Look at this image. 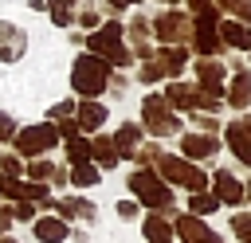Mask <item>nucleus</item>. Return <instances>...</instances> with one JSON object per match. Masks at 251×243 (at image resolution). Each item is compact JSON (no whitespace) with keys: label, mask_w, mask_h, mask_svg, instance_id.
Listing matches in <instances>:
<instances>
[{"label":"nucleus","mask_w":251,"mask_h":243,"mask_svg":"<svg viewBox=\"0 0 251 243\" xmlns=\"http://www.w3.org/2000/svg\"><path fill=\"white\" fill-rule=\"evenodd\" d=\"M71 86L82 98H98L110 86V63H102L98 55H78L75 59V71H71Z\"/></svg>","instance_id":"1"},{"label":"nucleus","mask_w":251,"mask_h":243,"mask_svg":"<svg viewBox=\"0 0 251 243\" xmlns=\"http://www.w3.org/2000/svg\"><path fill=\"white\" fill-rule=\"evenodd\" d=\"M129 192H133L145 208H153V212H169V208H173V188H169L153 169H137V172L129 176Z\"/></svg>","instance_id":"2"},{"label":"nucleus","mask_w":251,"mask_h":243,"mask_svg":"<svg viewBox=\"0 0 251 243\" xmlns=\"http://www.w3.org/2000/svg\"><path fill=\"white\" fill-rule=\"evenodd\" d=\"M86 47H90L102 63H114V67H126V63H129V51H126V43H122V24L98 27V31L86 39Z\"/></svg>","instance_id":"3"},{"label":"nucleus","mask_w":251,"mask_h":243,"mask_svg":"<svg viewBox=\"0 0 251 243\" xmlns=\"http://www.w3.org/2000/svg\"><path fill=\"white\" fill-rule=\"evenodd\" d=\"M157 169H161V180H165V184H180V188H192V192H208V176H204L196 165L180 161V157H161V153H157Z\"/></svg>","instance_id":"4"},{"label":"nucleus","mask_w":251,"mask_h":243,"mask_svg":"<svg viewBox=\"0 0 251 243\" xmlns=\"http://www.w3.org/2000/svg\"><path fill=\"white\" fill-rule=\"evenodd\" d=\"M141 122H145V129L157 133V137H169V133L180 129V122H176V114L169 110L165 94H149V98L141 102Z\"/></svg>","instance_id":"5"},{"label":"nucleus","mask_w":251,"mask_h":243,"mask_svg":"<svg viewBox=\"0 0 251 243\" xmlns=\"http://www.w3.org/2000/svg\"><path fill=\"white\" fill-rule=\"evenodd\" d=\"M192 43H196V51H200V59L208 55H216L224 43H220V16H216V8H208V12H200L196 16V24H192Z\"/></svg>","instance_id":"6"},{"label":"nucleus","mask_w":251,"mask_h":243,"mask_svg":"<svg viewBox=\"0 0 251 243\" xmlns=\"http://www.w3.org/2000/svg\"><path fill=\"white\" fill-rule=\"evenodd\" d=\"M55 141H59V129H55L51 122H47V125H27V129L16 133V153H20V157H39V153H47Z\"/></svg>","instance_id":"7"},{"label":"nucleus","mask_w":251,"mask_h":243,"mask_svg":"<svg viewBox=\"0 0 251 243\" xmlns=\"http://www.w3.org/2000/svg\"><path fill=\"white\" fill-rule=\"evenodd\" d=\"M153 31H157V39H165L169 47H180V43L192 35V20L180 16V12H165V16H157Z\"/></svg>","instance_id":"8"},{"label":"nucleus","mask_w":251,"mask_h":243,"mask_svg":"<svg viewBox=\"0 0 251 243\" xmlns=\"http://www.w3.org/2000/svg\"><path fill=\"white\" fill-rule=\"evenodd\" d=\"M196 78H200V94L204 98H212V102L224 98V67L216 59H200L196 63Z\"/></svg>","instance_id":"9"},{"label":"nucleus","mask_w":251,"mask_h":243,"mask_svg":"<svg viewBox=\"0 0 251 243\" xmlns=\"http://www.w3.org/2000/svg\"><path fill=\"white\" fill-rule=\"evenodd\" d=\"M165 102H169V106H176V110H196V106L216 110V106H220V102L204 98V94H200V86H184V82H173V86H169V94H165Z\"/></svg>","instance_id":"10"},{"label":"nucleus","mask_w":251,"mask_h":243,"mask_svg":"<svg viewBox=\"0 0 251 243\" xmlns=\"http://www.w3.org/2000/svg\"><path fill=\"white\" fill-rule=\"evenodd\" d=\"M176 231H180L184 243H224L200 216H180V219H176Z\"/></svg>","instance_id":"11"},{"label":"nucleus","mask_w":251,"mask_h":243,"mask_svg":"<svg viewBox=\"0 0 251 243\" xmlns=\"http://www.w3.org/2000/svg\"><path fill=\"white\" fill-rule=\"evenodd\" d=\"M227 145H231V153H235L243 165H251V114L227 125Z\"/></svg>","instance_id":"12"},{"label":"nucleus","mask_w":251,"mask_h":243,"mask_svg":"<svg viewBox=\"0 0 251 243\" xmlns=\"http://www.w3.org/2000/svg\"><path fill=\"white\" fill-rule=\"evenodd\" d=\"M24 31L16 27V24H4L0 20V63H16L20 55H24Z\"/></svg>","instance_id":"13"},{"label":"nucleus","mask_w":251,"mask_h":243,"mask_svg":"<svg viewBox=\"0 0 251 243\" xmlns=\"http://www.w3.org/2000/svg\"><path fill=\"white\" fill-rule=\"evenodd\" d=\"M212 188H216L212 196H216L220 204H231V208H235V204H239V200L247 196V192H243V184H239V180H235L231 172H224V169H220V172L212 176Z\"/></svg>","instance_id":"14"},{"label":"nucleus","mask_w":251,"mask_h":243,"mask_svg":"<svg viewBox=\"0 0 251 243\" xmlns=\"http://www.w3.org/2000/svg\"><path fill=\"white\" fill-rule=\"evenodd\" d=\"M180 149H184V157H196V161H204V157H216L220 141H216L212 133H184Z\"/></svg>","instance_id":"15"},{"label":"nucleus","mask_w":251,"mask_h":243,"mask_svg":"<svg viewBox=\"0 0 251 243\" xmlns=\"http://www.w3.org/2000/svg\"><path fill=\"white\" fill-rule=\"evenodd\" d=\"M35 239H43V243H63V239H67V223H63L59 216H43V219H35Z\"/></svg>","instance_id":"16"},{"label":"nucleus","mask_w":251,"mask_h":243,"mask_svg":"<svg viewBox=\"0 0 251 243\" xmlns=\"http://www.w3.org/2000/svg\"><path fill=\"white\" fill-rule=\"evenodd\" d=\"M220 43H227V47H251V27L235 24V20H224L220 24Z\"/></svg>","instance_id":"17"},{"label":"nucleus","mask_w":251,"mask_h":243,"mask_svg":"<svg viewBox=\"0 0 251 243\" xmlns=\"http://www.w3.org/2000/svg\"><path fill=\"white\" fill-rule=\"evenodd\" d=\"M227 102H231L235 110L251 106V74H247V71H235V78H231V86H227Z\"/></svg>","instance_id":"18"},{"label":"nucleus","mask_w":251,"mask_h":243,"mask_svg":"<svg viewBox=\"0 0 251 243\" xmlns=\"http://www.w3.org/2000/svg\"><path fill=\"white\" fill-rule=\"evenodd\" d=\"M78 129H98L102 122H106V106H98L94 98H86V102H78Z\"/></svg>","instance_id":"19"},{"label":"nucleus","mask_w":251,"mask_h":243,"mask_svg":"<svg viewBox=\"0 0 251 243\" xmlns=\"http://www.w3.org/2000/svg\"><path fill=\"white\" fill-rule=\"evenodd\" d=\"M137 141H141V129L129 122V125H122L118 133H114V149H118V157H137Z\"/></svg>","instance_id":"20"},{"label":"nucleus","mask_w":251,"mask_h":243,"mask_svg":"<svg viewBox=\"0 0 251 243\" xmlns=\"http://www.w3.org/2000/svg\"><path fill=\"white\" fill-rule=\"evenodd\" d=\"M145 239H149V243H169V239H173V223H169L161 212H153V216L145 219Z\"/></svg>","instance_id":"21"},{"label":"nucleus","mask_w":251,"mask_h":243,"mask_svg":"<svg viewBox=\"0 0 251 243\" xmlns=\"http://www.w3.org/2000/svg\"><path fill=\"white\" fill-rule=\"evenodd\" d=\"M90 157H94L102 169H114V165H118V149H114L110 137H94V141H90Z\"/></svg>","instance_id":"22"},{"label":"nucleus","mask_w":251,"mask_h":243,"mask_svg":"<svg viewBox=\"0 0 251 243\" xmlns=\"http://www.w3.org/2000/svg\"><path fill=\"white\" fill-rule=\"evenodd\" d=\"M71 180H75V184H82V188L98 184V165H90V161H78V165H71Z\"/></svg>","instance_id":"23"},{"label":"nucleus","mask_w":251,"mask_h":243,"mask_svg":"<svg viewBox=\"0 0 251 243\" xmlns=\"http://www.w3.org/2000/svg\"><path fill=\"white\" fill-rule=\"evenodd\" d=\"M55 208L63 212V219H75V216H82V219H94V208H90L86 200H59Z\"/></svg>","instance_id":"24"},{"label":"nucleus","mask_w":251,"mask_h":243,"mask_svg":"<svg viewBox=\"0 0 251 243\" xmlns=\"http://www.w3.org/2000/svg\"><path fill=\"white\" fill-rule=\"evenodd\" d=\"M180 67H184V47H165L161 51V71L165 74H180Z\"/></svg>","instance_id":"25"},{"label":"nucleus","mask_w":251,"mask_h":243,"mask_svg":"<svg viewBox=\"0 0 251 243\" xmlns=\"http://www.w3.org/2000/svg\"><path fill=\"white\" fill-rule=\"evenodd\" d=\"M188 216H208V212H216L220 208V200L212 196V192H192V200H188Z\"/></svg>","instance_id":"26"},{"label":"nucleus","mask_w":251,"mask_h":243,"mask_svg":"<svg viewBox=\"0 0 251 243\" xmlns=\"http://www.w3.org/2000/svg\"><path fill=\"white\" fill-rule=\"evenodd\" d=\"M71 4H78V0H47V12H51V20H55L59 27L71 24Z\"/></svg>","instance_id":"27"},{"label":"nucleus","mask_w":251,"mask_h":243,"mask_svg":"<svg viewBox=\"0 0 251 243\" xmlns=\"http://www.w3.org/2000/svg\"><path fill=\"white\" fill-rule=\"evenodd\" d=\"M129 35H133V43H137L141 55L153 51V47H149V24H145V20H133V24H129Z\"/></svg>","instance_id":"28"},{"label":"nucleus","mask_w":251,"mask_h":243,"mask_svg":"<svg viewBox=\"0 0 251 243\" xmlns=\"http://www.w3.org/2000/svg\"><path fill=\"white\" fill-rule=\"evenodd\" d=\"M67 153H71V165L90 161V141H82V133H78V137H71V141H67Z\"/></svg>","instance_id":"29"},{"label":"nucleus","mask_w":251,"mask_h":243,"mask_svg":"<svg viewBox=\"0 0 251 243\" xmlns=\"http://www.w3.org/2000/svg\"><path fill=\"white\" fill-rule=\"evenodd\" d=\"M16 200H47V188H43V184H24V180H16Z\"/></svg>","instance_id":"30"},{"label":"nucleus","mask_w":251,"mask_h":243,"mask_svg":"<svg viewBox=\"0 0 251 243\" xmlns=\"http://www.w3.org/2000/svg\"><path fill=\"white\" fill-rule=\"evenodd\" d=\"M27 172H31V176H35V184H39V180H55V172H59V169H55L51 161H31V169H27Z\"/></svg>","instance_id":"31"},{"label":"nucleus","mask_w":251,"mask_h":243,"mask_svg":"<svg viewBox=\"0 0 251 243\" xmlns=\"http://www.w3.org/2000/svg\"><path fill=\"white\" fill-rule=\"evenodd\" d=\"M231 231H235L243 243H251V216H243V212H239V216H231Z\"/></svg>","instance_id":"32"},{"label":"nucleus","mask_w":251,"mask_h":243,"mask_svg":"<svg viewBox=\"0 0 251 243\" xmlns=\"http://www.w3.org/2000/svg\"><path fill=\"white\" fill-rule=\"evenodd\" d=\"M20 169H24V165L16 161V153H8V157H0V172H4V176H16V180H20Z\"/></svg>","instance_id":"33"},{"label":"nucleus","mask_w":251,"mask_h":243,"mask_svg":"<svg viewBox=\"0 0 251 243\" xmlns=\"http://www.w3.org/2000/svg\"><path fill=\"white\" fill-rule=\"evenodd\" d=\"M157 78H165L161 63H145V67H141V82H157Z\"/></svg>","instance_id":"34"},{"label":"nucleus","mask_w":251,"mask_h":243,"mask_svg":"<svg viewBox=\"0 0 251 243\" xmlns=\"http://www.w3.org/2000/svg\"><path fill=\"white\" fill-rule=\"evenodd\" d=\"M0 196L16 200V176H4V172H0Z\"/></svg>","instance_id":"35"},{"label":"nucleus","mask_w":251,"mask_h":243,"mask_svg":"<svg viewBox=\"0 0 251 243\" xmlns=\"http://www.w3.org/2000/svg\"><path fill=\"white\" fill-rule=\"evenodd\" d=\"M12 133H16V122H12L8 114H0V141H8Z\"/></svg>","instance_id":"36"},{"label":"nucleus","mask_w":251,"mask_h":243,"mask_svg":"<svg viewBox=\"0 0 251 243\" xmlns=\"http://www.w3.org/2000/svg\"><path fill=\"white\" fill-rule=\"evenodd\" d=\"M231 12H239V20L243 24H251V0H235V8Z\"/></svg>","instance_id":"37"},{"label":"nucleus","mask_w":251,"mask_h":243,"mask_svg":"<svg viewBox=\"0 0 251 243\" xmlns=\"http://www.w3.org/2000/svg\"><path fill=\"white\" fill-rule=\"evenodd\" d=\"M118 216L133 219V216H137V204H133V200H122V204H118Z\"/></svg>","instance_id":"38"},{"label":"nucleus","mask_w":251,"mask_h":243,"mask_svg":"<svg viewBox=\"0 0 251 243\" xmlns=\"http://www.w3.org/2000/svg\"><path fill=\"white\" fill-rule=\"evenodd\" d=\"M12 219H16V212H12V208H0V235L12 227Z\"/></svg>","instance_id":"39"},{"label":"nucleus","mask_w":251,"mask_h":243,"mask_svg":"<svg viewBox=\"0 0 251 243\" xmlns=\"http://www.w3.org/2000/svg\"><path fill=\"white\" fill-rule=\"evenodd\" d=\"M78 20H82V27H98V12H90V8H86Z\"/></svg>","instance_id":"40"},{"label":"nucleus","mask_w":251,"mask_h":243,"mask_svg":"<svg viewBox=\"0 0 251 243\" xmlns=\"http://www.w3.org/2000/svg\"><path fill=\"white\" fill-rule=\"evenodd\" d=\"M71 110H75V106H71V102H59V106H55V110H51V118H67V114H71Z\"/></svg>","instance_id":"41"},{"label":"nucleus","mask_w":251,"mask_h":243,"mask_svg":"<svg viewBox=\"0 0 251 243\" xmlns=\"http://www.w3.org/2000/svg\"><path fill=\"white\" fill-rule=\"evenodd\" d=\"M188 4H192V12H196V16H200V12H208V8H212V0H188Z\"/></svg>","instance_id":"42"},{"label":"nucleus","mask_w":251,"mask_h":243,"mask_svg":"<svg viewBox=\"0 0 251 243\" xmlns=\"http://www.w3.org/2000/svg\"><path fill=\"white\" fill-rule=\"evenodd\" d=\"M129 4H137V0H110V8H129Z\"/></svg>","instance_id":"43"},{"label":"nucleus","mask_w":251,"mask_h":243,"mask_svg":"<svg viewBox=\"0 0 251 243\" xmlns=\"http://www.w3.org/2000/svg\"><path fill=\"white\" fill-rule=\"evenodd\" d=\"M220 4H224V8H235V0H220Z\"/></svg>","instance_id":"44"},{"label":"nucleus","mask_w":251,"mask_h":243,"mask_svg":"<svg viewBox=\"0 0 251 243\" xmlns=\"http://www.w3.org/2000/svg\"><path fill=\"white\" fill-rule=\"evenodd\" d=\"M0 243H16V239H8V235H0Z\"/></svg>","instance_id":"45"},{"label":"nucleus","mask_w":251,"mask_h":243,"mask_svg":"<svg viewBox=\"0 0 251 243\" xmlns=\"http://www.w3.org/2000/svg\"><path fill=\"white\" fill-rule=\"evenodd\" d=\"M243 192H247V196H251V184H243Z\"/></svg>","instance_id":"46"},{"label":"nucleus","mask_w":251,"mask_h":243,"mask_svg":"<svg viewBox=\"0 0 251 243\" xmlns=\"http://www.w3.org/2000/svg\"><path fill=\"white\" fill-rule=\"evenodd\" d=\"M165 4H176V0H165Z\"/></svg>","instance_id":"47"},{"label":"nucleus","mask_w":251,"mask_h":243,"mask_svg":"<svg viewBox=\"0 0 251 243\" xmlns=\"http://www.w3.org/2000/svg\"><path fill=\"white\" fill-rule=\"evenodd\" d=\"M169 243H173V239H169Z\"/></svg>","instance_id":"48"}]
</instances>
